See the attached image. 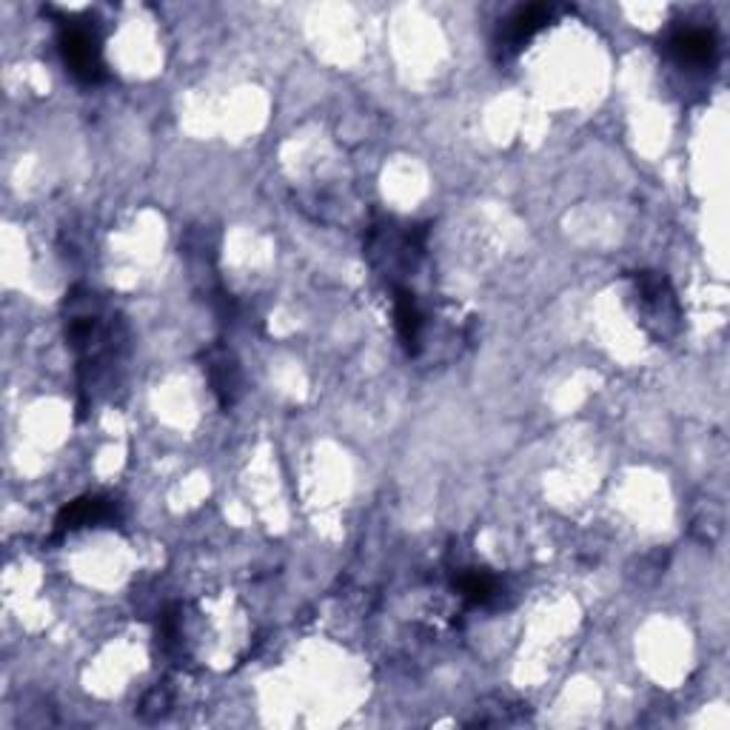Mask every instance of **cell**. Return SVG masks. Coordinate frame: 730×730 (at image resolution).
Listing matches in <instances>:
<instances>
[{
    "mask_svg": "<svg viewBox=\"0 0 730 730\" xmlns=\"http://www.w3.org/2000/svg\"><path fill=\"white\" fill-rule=\"evenodd\" d=\"M58 49L69 72L81 83H101L106 78V63H103L101 34L89 21L69 18L61 23L58 34Z\"/></svg>",
    "mask_w": 730,
    "mask_h": 730,
    "instance_id": "cell-1",
    "label": "cell"
},
{
    "mask_svg": "<svg viewBox=\"0 0 730 730\" xmlns=\"http://www.w3.org/2000/svg\"><path fill=\"white\" fill-rule=\"evenodd\" d=\"M556 12H559V9L548 7V3H531V7L516 9L508 21H505L503 32H500V41H496L500 52L503 54L520 52L536 32H543V29L554 21Z\"/></svg>",
    "mask_w": 730,
    "mask_h": 730,
    "instance_id": "cell-2",
    "label": "cell"
},
{
    "mask_svg": "<svg viewBox=\"0 0 730 730\" xmlns=\"http://www.w3.org/2000/svg\"><path fill=\"white\" fill-rule=\"evenodd\" d=\"M117 520V505L106 496H81L69 503L66 508L58 514V534H66V531L89 528V525H106Z\"/></svg>",
    "mask_w": 730,
    "mask_h": 730,
    "instance_id": "cell-3",
    "label": "cell"
},
{
    "mask_svg": "<svg viewBox=\"0 0 730 730\" xmlns=\"http://www.w3.org/2000/svg\"><path fill=\"white\" fill-rule=\"evenodd\" d=\"M670 52L679 63H688V66H708L713 63L719 52L717 34L708 32V29H682L670 38Z\"/></svg>",
    "mask_w": 730,
    "mask_h": 730,
    "instance_id": "cell-4",
    "label": "cell"
},
{
    "mask_svg": "<svg viewBox=\"0 0 730 730\" xmlns=\"http://www.w3.org/2000/svg\"><path fill=\"white\" fill-rule=\"evenodd\" d=\"M394 320H397V331H400L402 346L409 349V354H420V342H422V329H425V317H422L420 302H417L414 291H409V288H397Z\"/></svg>",
    "mask_w": 730,
    "mask_h": 730,
    "instance_id": "cell-5",
    "label": "cell"
},
{
    "mask_svg": "<svg viewBox=\"0 0 730 730\" xmlns=\"http://www.w3.org/2000/svg\"><path fill=\"white\" fill-rule=\"evenodd\" d=\"M454 588L469 605H489L491 599L500 594L496 576H491L489 570H480V568L460 570L454 579Z\"/></svg>",
    "mask_w": 730,
    "mask_h": 730,
    "instance_id": "cell-6",
    "label": "cell"
}]
</instances>
